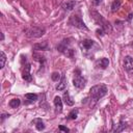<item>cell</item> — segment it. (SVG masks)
I'll return each instance as SVG.
<instances>
[{
	"label": "cell",
	"instance_id": "cell-17",
	"mask_svg": "<svg viewBox=\"0 0 133 133\" xmlns=\"http://www.w3.org/2000/svg\"><path fill=\"white\" fill-rule=\"evenodd\" d=\"M125 128H126V123H124V122H121L118 125H114V126H113V129H112V131L121 132V131H123Z\"/></svg>",
	"mask_w": 133,
	"mask_h": 133
},
{
	"label": "cell",
	"instance_id": "cell-23",
	"mask_svg": "<svg viewBox=\"0 0 133 133\" xmlns=\"http://www.w3.org/2000/svg\"><path fill=\"white\" fill-rule=\"evenodd\" d=\"M97 33H98L99 35H100V34L102 35V34H103V29H102V28H101V29H98V30H97Z\"/></svg>",
	"mask_w": 133,
	"mask_h": 133
},
{
	"label": "cell",
	"instance_id": "cell-16",
	"mask_svg": "<svg viewBox=\"0 0 133 133\" xmlns=\"http://www.w3.org/2000/svg\"><path fill=\"white\" fill-rule=\"evenodd\" d=\"M20 104H21V101H20V99H18V98L11 99V100L9 101V107H11V108H18V107L20 106Z\"/></svg>",
	"mask_w": 133,
	"mask_h": 133
},
{
	"label": "cell",
	"instance_id": "cell-10",
	"mask_svg": "<svg viewBox=\"0 0 133 133\" xmlns=\"http://www.w3.org/2000/svg\"><path fill=\"white\" fill-rule=\"evenodd\" d=\"M31 124H32V125H35V127H36V129H37L38 131H42V130L45 129L44 122H43L41 118H35V119H33V121L31 122Z\"/></svg>",
	"mask_w": 133,
	"mask_h": 133
},
{
	"label": "cell",
	"instance_id": "cell-18",
	"mask_svg": "<svg viewBox=\"0 0 133 133\" xmlns=\"http://www.w3.org/2000/svg\"><path fill=\"white\" fill-rule=\"evenodd\" d=\"M121 4H122V0H114V1L112 2V4H111V9H112V11H115L116 9H118L119 6H121Z\"/></svg>",
	"mask_w": 133,
	"mask_h": 133
},
{
	"label": "cell",
	"instance_id": "cell-9",
	"mask_svg": "<svg viewBox=\"0 0 133 133\" xmlns=\"http://www.w3.org/2000/svg\"><path fill=\"white\" fill-rule=\"evenodd\" d=\"M33 49L35 51H42V50H48L49 49V46H48V43L47 42H43V43H39V44H35L33 46Z\"/></svg>",
	"mask_w": 133,
	"mask_h": 133
},
{
	"label": "cell",
	"instance_id": "cell-11",
	"mask_svg": "<svg viewBox=\"0 0 133 133\" xmlns=\"http://www.w3.org/2000/svg\"><path fill=\"white\" fill-rule=\"evenodd\" d=\"M65 87H66V78H65L64 76H62V77L60 78L59 83L56 85V89H57V90H64Z\"/></svg>",
	"mask_w": 133,
	"mask_h": 133
},
{
	"label": "cell",
	"instance_id": "cell-12",
	"mask_svg": "<svg viewBox=\"0 0 133 133\" xmlns=\"http://www.w3.org/2000/svg\"><path fill=\"white\" fill-rule=\"evenodd\" d=\"M37 95L36 94H26L25 95V99L27 100L26 101V104H30V103H33L37 100Z\"/></svg>",
	"mask_w": 133,
	"mask_h": 133
},
{
	"label": "cell",
	"instance_id": "cell-14",
	"mask_svg": "<svg viewBox=\"0 0 133 133\" xmlns=\"http://www.w3.org/2000/svg\"><path fill=\"white\" fill-rule=\"evenodd\" d=\"M61 6H62V8H63L64 10H72V9L74 8V6H75V1H73V0L65 1V2L62 3Z\"/></svg>",
	"mask_w": 133,
	"mask_h": 133
},
{
	"label": "cell",
	"instance_id": "cell-20",
	"mask_svg": "<svg viewBox=\"0 0 133 133\" xmlns=\"http://www.w3.org/2000/svg\"><path fill=\"white\" fill-rule=\"evenodd\" d=\"M5 61H6V55L3 51H1V69L4 68V64H5Z\"/></svg>",
	"mask_w": 133,
	"mask_h": 133
},
{
	"label": "cell",
	"instance_id": "cell-21",
	"mask_svg": "<svg viewBox=\"0 0 133 133\" xmlns=\"http://www.w3.org/2000/svg\"><path fill=\"white\" fill-rule=\"evenodd\" d=\"M51 78H52L53 81H59V79H60V74H59L58 72H54V73L51 75Z\"/></svg>",
	"mask_w": 133,
	"mask_h": 133
},
{
	"label": "cell",
	"instance_id": "cell-5",
	"mask_svg": "<svg viewBox=\"0 0 133 133\" xmlns=\"http://www.w3.org/2000/svg\"><path fill=\"white\" fill-rule=\"evenodd\" d=\"M124 68L125 70L132 74L133 73V58L131 56H126L125 59H124Z\"/></svg>",
	"mask_w": 133,
	"mask_h": 133
},
{
	"label": "cell",
	"instance_id": "cell-8",
	"mask_svg": "<svg viewBox=\"0 0 133 133\" xmlns=\"http://www.w3.org/2000/svg\"><path fill=\"white\" fill-rule=\"evenodd\" d=\"M54 106H55V110L57 113H60L62 111V100L60 97L56 96L54 98Z\"/></svg>",
	"mask_w": 133,
	"mask_h": 133
},
{
	"label": "cell",
	"instance_id": "cell-22",
	"mask_svg": "<svg viewBox=\"0 0 133 133\" xmlns=\"http://www.w3.org/2000/svg\"><path fill=\"white\" fill-rule=\"evenodd\" d=\"M59 130H60V131H64V132H69V131H70L66 127H63V126H59Z\"/></svg>",
	"mask_w": 133,
	"mask_h": 133
},
{
	"label": "cell",
	"instance_id": "cell-19",
	"mask_svg": "<svg viewBox=\"0 0 133 133\" xmlns=\"http://www.w3.org/2000/svg\"><path fill=\"white\" fill-rule=\"evenodd\" d=\"M77 116H78V109H74V110H72V111L69 113L68 118H69V119H76Z\"/></svg>",
	"mask_w": 133,
	"mask_h": 133
},
{
	"label": "cell",
	"instance_id": "cell-3",
	"mask_svg": "<svg viewBox=\"0 0 133 133\" xmlns=\"http://www.w3.org/2000/svg\"><path fill=\"white\" fill-rule=\"evenodd\" d=\"M69 24H71L72 26H75V27H77V28L87 30V27H86V25L84 24V22L82 21L81 17H79V16H77V15H73V16L70 17Z\"/></svg>",
	"mask_w": 133,
	"mask_h": 133
},
{
	"label": "cell",
	"instance_id": "cell-4",
	"mask_svg": "<svg viewBox=\"0 0 133 133\" xmlns=\"http://www.w3.org/2000/svg\"><path fill=\"white\" fill-rule=\"evenodd\" d=\"M44 33H45V28L38 27V26L31 27V28H29V29L26 31V34H27V36H29V37H39V36H42Z\"/></svg>",
	"mask_w": 133,
	"mask_h": 133
},
{
	"label": "cell",
	"instance_id": "cell-7",
	"mask_svg": "<svg viewBox=\"0 0 133 133\" xmlns=\"http://www.w3.org/2000/svg\"><path fill=\"white\" fill-rule=\"evenodd\" d=\"M94 41L92 39H83L81 43H80V47L82 50H85V51H88L91 49V47L94 46Z\"/></svg>",
	"mask_w": 133,
	"mask_h": 133
},
{
	"label": "cell",
	"instance_id": "cell-2",
	"mask_svg": "<svg viewBox=\"0 0 133 133\" xmlns=\"http://www.w3.org/2000/svg\"><path fill=\"white\" fill-rule=\"evenodd\" d=\"M85 83H86V80L85 78L81 75L80 71L79 70H76L75 71V76H74V79H73V84L76 88L78 89H81L85 86Z\"/></svg>",
	"mask_w": 133,
	"mask_h": 133
},
{
	"label": "cell",
	"instance_id": "cell-15",
	"mask_svg": "<svg viewBox=\"0 0 133 133\" xmlns=\"http://www.w3.org/2000/svg\"><path fill=\"white\" fill-rule=\"evenodd\" d=\"M98 64H99L102 69H106V68L109 65V60H108V58L103 57V58H101V59L98 61Z\"/></svg>",
	"mask_w": 133,
	"mask_h": 133
},
{
	"label": "cell",
	"instance_id": "cell-24",
	"mask_svg": "<svg viewBox=\"0 0 133 133\" xmlns=\"http://www.w3.org/2000/svg\"><path fill=\"white\" fill-rule=\"evenodd\" d=\"M101 1H102V0H94V4L98 5V4H100V3H101Z\"/></svg>",
	"mask_w": 133,
	"mask_h": 133
},
{
	"label": "cell",
	"instance_id": "cell-6",
	"mask_svg": "<svg viewBox=\"0 0 133 133\" xmlns=\"http://www.w3.org/2000/svg\"><path fill=\"white\" fill-rule=\"evenodd\" d=\"M30 69H31V66H30L29 63H27V64L25 65V68H24V71H23V73H22V78H23L25 81H31V80H32V77H31V75H30Z\"/></svg>",
	"mask_w": 133,
	"mask_h": 133
},
{
	"label": "cell",
	"instance_id": "cell-13",
	"mask_svg": "<svg viewBox=\"0 0 133 133\" xmlns=\"http://www.w3.org/2000/svg\"><path fill=\"white\" fill-rule=\"evenodd\" d=\"M63 102H64L66 105H69V106H73V105H74V100L70 97L69 91H64V92H63Z\"/></svg>",
	"mask_w": 133,
	"mask_h": 133
},
{
	"label": "cell",
	"instance_id": "cell-1",
	"mask_svg": "<svg viewBox=\"0 0 133 133\" xmlns=\"http://www.w3.org/2000/svg\"><path fill=\"white\" fill-rule=\"evenodd\" d=\"M108 91V88L106 85L104 84H99V85H95L90 88L89 90V95H90V98L94 100V101H98L100 100L101 98H103Z\"/></svg>",
	"mask_w": 133,
	"mask_h": 133
}]
</instances>
